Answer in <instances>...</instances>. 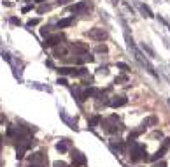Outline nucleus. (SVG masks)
<instances>
[{"instance_id": "a878e982", "label": "nucleus", "mask_w": 170, "mask_h": 167, "mask_svg": "<svg viewBox=\"0 0 170 167\" xmlns=\"http://www.w3.org/2000/svg\"><path fill=\"white\" fill-rule=\"evenodd\" d=\"M11 23L12 25H21V21L18 20V18H11Z\"/></svg>"}, {"instance_id": "6e6552de", "label": "nucleus", "mask_w": 170, "mask_h": 167, "mask_svg": "<svg viewBox=\"0 0 170 167\" xmlns=\"http://www.w3.org/2000/svg\"><path fill=\"white\" fill-rule=\"evenodd\" d=\"M70 48H72L74 51H79V53H86V51H88V44H84V42H81V41L72 42V46H70Z\"/></svg>"}, {"instance_id": "6ab92c4d", "label": "nucleus", "mask_w": 170, "mask_h": 167, "mask_svg": "<svg viewBox=\"0 0 170 167\" xmlns=\"http://www.w3.org/2000/svg\"><path fill=\"white\" fill-rule=\"evenodd\" d=\"M49 28H51V26H42V28H40V35H42V37H46V35L49 34Z\"/></svg>"}, {"instance_id": "9b49d317", "label": "nucleus", "mask_w": 170, "mask_h": 167, "mask_svg": "<svg viewBox=\"0 0 170 167\" xmlns=\"http://www.w3.org/2000/svg\"><path fill=\"white\" fill-rule=\"evenodd\" d=\"M72 23H74L72 18H65V20H60L58 23H56V26H58V28H65V26H70Z\"/></svg>"}, {"instance_id": "412c9836", "label": "nucleus", "mask_w": 170, "mask_h": 167, "mask_svg": "<svg viewBox=\"0 0 170 167\" xmlns=\"http://www.w3.org/2000/svg\"><path fill=\"white\" fill-rule=\"evenodd\" d=\"M105 51H107V46H105V44L97 46V53H105Z\"/></svg>"}, {"instance_id": "4468645a", "label": "nucleus", "mask_w": 170, "mask_h": 167, "mask_svg": "<svg viewBox=\"0 0 170 167\" xmlns=\"http://www.w3.org/2000/svg\"><path fill=\"white\" fill-rule=\"evenodd\" d=\"M65 55H67V48H65V46H62V48H54V56H56V58L65 56Z\"/></svg>"}, {"instance_id": "ddd939ff", "label": "nucleus", "mask_w": 170, "mask_h": 167, "mask_svg": "<svg viewBox=\"0 0 170 167\" xmlns=\"http://www.w3.org/2000/svg\"><path fill=\"white\" fill-rule=\"evenodd\" d=\"M139 9H140V11H142V14H144V16H147V18H153V16H154L153 12H151V9L147 7L146 4H140V5H139Z\"/></svg>"}, {"instance_id": "f03ea898", "label": "nucleus", "mask_w": 170, "mask_h": 167, "mask_svg": "<svg viewBox=\"0 0 170 167\" xmlns=\"http://www.w3.org/2000/svg\"><path fill=\"white\" fill-rule=\"evenodd\" d=\"M58 74L79 78V76H84V74H86V69H84V67H58Z\"/></svg>"}, {"instance_id": "b1692460", "label": "nucleus", "mask_w": 170, "mask_h": 167, "mask_svg": "<svg viewBox=\"0 0 170 167\" xmlns=\"http://www.w3.org/2000/svg\"><path fill=\"white\" fill-rule=\"evenodd\" d=\"M53 167H67V164L62 162V160H58V162H54V164H53Z\"/></svg>"}, {"instance_id": "9d476101", "label": "nucleus", "mask_w": 170, "mask_h": 167, "mask_svg": "<svg viewBox=\"0 0 170 167\" xmlns=\"http://www.w3.org/2000/svg\"><path fill=\"white\" fill-rule=\"evenodd\" d=\"M165 151H167V148H165V146H161V150H160V151H156L154 155H153L151 158H147V160H151V162H154V160H158V158H163Z\"/></svg>"}, {"instance_id": "bb28decb", "label": "nucleus", "mask_w": 170, "mask_h": 167, "mask_svg": "<svg viewBox=\"0 0 170 167\" xmlns=\"http://www.w3.org/2000/svg\"><path fill=\"white\" fill-rule=\"evenodd\" d=\"M37 23H39V20H30L26 26H34V25H37Z\"/></svg>"}, {"instance_id": "393cba45", "label": "nucleus", "mask_w": 170, "mask_h": 167, "mask_svg": "<svg viewBox=\"0 0 170 167\" xmlns=\"http://www.w3.org/2000/svg\"><path fill=\"white\" fill-rule=\"evenodd\" d=\"M28 167H44V164H37V162H30Z\"/></svg>"}, {"instance_id": "1a4fd4ad", "label": "nucleus", "mask_w": 170, "mask_h": 167, "mask_svg": "<svg viewBox=\"0 0 170 167\" xmlns=\"http://www.w3.org/2000/svg\"><path fill=\"white\" fill-rule=\"evenodd\" d=\"M60 39H62L60 35H51V37H48V39H46L44 46H54V44H58V42H60Z\"/></svg>"}, {"instance_id": "f3484780", "label": "nucleus", "mask_w": 170, "mask_h": 167, "mask_svg": "<svg viewBox=\"0 0 170 167\" xmlns=\"http://www.w3.org/2000/svg\"><path fill=\"white\" fill-rule=\"evenodd\" d=\"M116 67H117V69H121V70H125V72H128V70H130V67H128L126 64H123V62H117Z\"/></svg>"}, {"instance_id": "0eeeda50", "label": "nucleus", "mask_w": 170, "mask_h": 167, "mask_svg": "<svg viewBox=\"0 0 170 167\" xmlns=\"http://www.w3.org/2000/svg\"><path fill=\"white\" fill-rule=\"evenodd\" d=\"M126 102H128L126 97H123V95H117V97H112L109 104H111L112 107H121V106H125Z\"/></svg>"}, {"instance_id": "473e14b6", "label": "nucleus", "mask_w": 170, "mask_h": 167, "mask_svg": "<svg viewBox=\"0 0 170 167\" xmlns=\"http://www.w3.org/2000/svg\"><path fill=\"white\" fill-rule=\"evenodd\" d=\"M37 2H46V0H37Z\"/></svg>"}, {"instance_id": "20e7f679", "label": "nucleus", "mask_w": 170, "mask_h": 167, "mask_svg": "<svg viewBox=\"0 0 170 167\" xmlns=\"http://www.w3.org/2000/svg\"><path fill=\"white\" fill-rule=\"evenodd\" d=\"M107 35L109 34H107L103 28H93V30L88 32V37H91V39H95V41H100V42L107 39Z\"/></svg>"}, {"instance_id": "cd10ccee", "label": "nucleus", "mask_w": 170, "mask_h": 167, "mask_svg": "<svg viewBox=\"0 0 170 167\" xmlns=\"http://www.w3.org/2000/svg\"><path fill=\"white\" fill-rule=\"evenodd\" d=\"M163 146H165L167 150H168V148H170V139H165V143H163Z\"/></svg>"}, {"instance_id": "39448f33", "label": "nucleus", "mask_w": 170, "mask_h": 167, "mask_svg": "<svg viewBox=\"0 0 170 167\" xmlns=\"http://www.w3.org/2000/svg\"><path fill=\"white\" fill-rule=\"evenodd\" d=\"M88 7H90V2H88V0H83V2H79V4H74L72 7H70V12L81 14V12H86Z\"/></svg>"}, {"instance_id": "7c9ffc66", "label": "nucleus", "mask_w": 170, "mask_h": 167, "mask_svg": "<svg viewBox=\"0 0 170 167\" xmlns=\"http://www.w3.org/2000/svg\"><path fill=\"white\" fill-rule=\"evenodd\" d=\"M154 167H167V164H165V162H161V164H156Z\"/></svg>"}, {"instance_id": "7ed1b4c3", "label": "nucleus", "mask_w": 170, "mask_h": 167, "mask_svg": "<svg viewBox=\"0 0 170 167\" xmlns=\"http://www.w3.org/2000/svg\"><path fill=\"white\" fill-rule=\"evenodd\" d=\"M144 155H146V148L142 146V144H137V143L131 144V160H133V162L144 158Z\"/></svg>"}, {"instance_id": "423d86ee", "label": "nucleus", "mask_w": 170, "mask_h": 167, "mask_svg": "<svg viewBox=\"0 0 170 167\" xmlns=\"http://www.w3.org/2000/svg\"><path fill=\"white\" fill-rule=\"evenodd\" d=\"M72 162H74V165H84V164H86V157H84L81 151L74 150L72 151Z\"/></svg>"}, {"instance_id": "aec40b11", "label": "nucleus", "mask_w": 170, "mask_h": 167, "mask_svg": "<svg viewBox=\"0 0 170 167\" xmlns=\"http://www.w3.org/2000/svg\"><path fill=\"white\" fill-rule=\"evenodd\" d=\"M98 122H100V116H98V114H97V116H93V118L90 120V123H91V127H95V125H97Z\"/></svg>"}, {"instance_id": "2f4dec72", "label": "nucleus", "mask_w": 170, "mask_h": 167, "mask_svg": "<svg viewBox=\"0 0 170 167\" xmlns=\"http://www.w3.org/2000/svg\"><path fill=\"white\" fill-rule=\"evenodd\" d=\"M67 2H70V0H58V4H62V5L67 4Z\"/></svg>"}, {"instance_id": "4be33fe9", "label": "nucleus", "mask_w": 170, "mask_h": 167, "mask_svg": "<svg viewBox=\"0 0 170 167\" xmlns=\"http://www.w3.org/2000/svg\"><path fill=\"white\" fill-rule=\"evenodd\" d=\"M126 81H128L126 76H117L116 78V83H126Z\"/></svg>"}, {"instance_id": "a211bd4d", "label": "nucleus", "mask_w": 170, "mask_h": 167, "mask_svg": "<svg viewBox=\"0 0 170 167\" xmlns=\"http://www.w3.org/2000/svg\"><path fill=\"white\" fill-rule=\"evenodd\" d=\"M142 49H144V51H146V53L149 55V56H154V51H153V49H151L147 44H142Z\"/></svg>"}, {"instance_id": "2eb2a0df", "label": "nucleus", "mask_w": 170, "mask_h": 167, "mask_svg": "<svg viewBox=\"0 0 170 167\" xmlns=\"http://www.w3.org/2000/svg\"><path fill=\"white\" fill-rule=\"evenodd\" d=\"M60 114H62V118H63L65 122H67V123H68V125H70V127H72V128H77V127H76V122H74V120H70V118H68V116H67V114L63 113V111H62V113H60Z\"/></svg>"}, {"instance_id": "5701e85b", "label": "nucleus", "mask_w": 170, "mask_h": 167, "mask_svg": "<svg viewBox=\"0 0 170 167\" xmlns=\"http://www.w3.org/2000/svg\"><path fill=\"white\" fill-rule=\"evenodd\" d=\"M49 9H51V5H40L39 12H46V11H49Z\"/></svg>"}, {"instance_id": "dca6fc26", "label": "nucleus", "mask_w": 170, "mask_h": 167, "mask_svg": "<svg viewBox=\"0 0 170 167\" xmlns=\"http://www.w3.org/2000/svg\"><path fill=\"white\" fill-rule=\"evenodd\" d=\"M158 122V120L154 118V116H149V118L144 120V123H142V127H147V125H154V123Z\"/></svg>"}, {"instance_id": "f8f14e48", "label": "nucleus", "mask_w": 170, "mask_h": 167, "mask_svg": "<svg viewBox=\"0 0 170 167\" xmlns=\"http://www.w3.org/2000/svg\"><path fill=\"white\" fill-rule=\"evenodd\" d=\"M68 144H70V141H68V139H63L62 143L56 144V150H58V151H67V150H68Z\"/></svg>"}, {"instance_id": "c85d7f7f", "label": "nucleus", "mask_w": 170, "mask_h": 167, "mask_svg": "<svg viewBox=\"0 0 170 167\" xmlns=\"http://www.w3.org/2000/svg\"><path fill=\"white\" fill-rule=\"evenodd\" d=\"M58 84H67V79H65V78L58 79Z\"/></svg>"}, {"instance_id": "f257e3e1", "label": "nucleus", "mask_w": 170, "mask_h": 167, "mask_svg": "<svg viewBox=\"0 0 170 167\" xmlns=\"http://www.w3.org/2000/svg\"><path fill=\"white\" fill-rule=\"evenodd\" d=\"M126 44H128V48L131 49V53H133V56L137 58V62H139L140 65H144V67L147 69V72H149L151 76H153V78H156V79H158V72L154 70V67H153V65L149 64V60L146 58V55H142V53H140V49H139V48H135L133 41H131V37H128V35H126Z\"/></svg>"}, {"instance_id": "c756f323", "label": "nucleus", "mask_w": 170, "mask_h": 167, "mask_svg": "<svg viewBox=\"0 0 170 167\" xmlns=\"http://www.w3.org/2000/svg\"><path fill=\"white\" fill-rule=\"evenodd\" d=\"M28 11H32V7H30V5H26V7H23V12H28Z\"/></svg>"}]
</instances>
